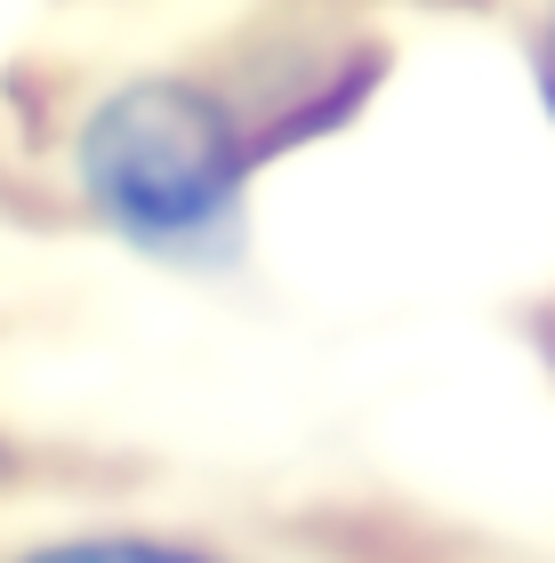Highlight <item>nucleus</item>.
I'll return each mask as SVG.
<instances>
[{
	"instance_id": "3",
	"label": "nucleus",
	"mask_w": 555,
	"mask_h": 563,
	"mask_svg": "<svg viewBox=\"0 0 555 563\" xmlns=\"http://www.w3.org/2000/svg\"><path fill=\"white\" fill-rule=\"evenodd\" d=\"M547 354H555V322H547Z\"/></svg>"
},
{
	"instance_id": "2",
	"label": "nucleus",
	"mask_w": 555,
	"mask_h": 563,
	"mask_svg": "<svg viewBox=\"0 0 555 563\" xmlns=\"http://www.w3.org/2000/svg\"><path fill=\"white\" fill-rule=\"evenodd\" d=\"M24 563H201V555L162 548V540H65V548H41Z\"/></svg>"
},
{
	"instance_id": "1",
	"label": "nucleus",
	"mask_w": 555,
	"mask_h": 563,
	"mask_svg": "<svg viewBox=\"0 0 555 563\" xmlns=\"http://www.w3.org/2000/svg\"><path fill=\"white\" fill-rule=\"evenodd\" d=\"M81 186L121 234L169 250L201 242L234 218L242 194L234 121L186 81H137L113 106H97L81 137Z\"/></svg>"
}]
</instances>
